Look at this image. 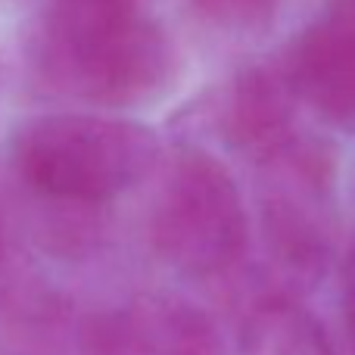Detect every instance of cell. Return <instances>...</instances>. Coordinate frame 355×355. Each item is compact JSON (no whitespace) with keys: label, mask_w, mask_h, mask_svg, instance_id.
I'll return each instance as SVG.
<instances>
[{"label":"cell","mask_w":355,"mask_h":355,"mask_svg":"<svg viewBox=\"0 0 355 355\" xmlns=\"http://www.w3.org/2000/svg\"><path fill=\"white\" fill-rule=\"evenodd\" d=\"M31 60L56 91L103 110H141L168 94L178 50L125 0H53L31 31Z\"/></svg>","instance_id":"6da1fadb"},{"label":"cell","mask_w":355,"mask_h":355,"mask_svg":"<svg viewBox=\"0 0 355 355\" xmlns=\"http://www.w3.org/2000/svg\"><path fill=\"white\" fill-rule=\"evenodd\" d=\"M159 156L153 128L91 112L28 116L10 137V159L25 187L69 206H100L137 187Z\"/></svg>","instance_id":"7a4b0ae2"},{"label":"cell","mask_w":355,"mask_h":355,"mask_svg":"<svg viewBox=\"0 0 355 355\" xmlns=\"http://www.w3.org/2000/svg\"><path fill=\"white\" fill-rule=\"evenodd\" d=\"M259 234L281 296L327 275L337 243V159L324 141L296 135L259 166Z\"/></svg>","instance_id":"3957f363"},{"label":"cell","mask_w":355,"mask_h":355,"mask_svg":"<svg viewBox=\"0 0 355 355\" xmlns=\"http://www.w3.org/2000/svg\"><path fill=\"white\" fill-rule=\"evenodd\" d=\"M150 243L162 262L190 277L225 275L246 256L250 212L212 150H175L150 209Z\"/></svg>","instance_id":"277c9868"},{"label":"cell","mask_w":355,"mask_h":355,"mask_svg":"<svg viewBox=\"0 0 355 355\" xmlns=\"http://www.w3.org/2000/svg\"><path fill=\"white\" fill-rule=\"evenodd\" d=\"M296 106L300 100L281 62H246L181 106L175 131L187 147L206 150V144H221L262 166L300 135Z\"/></svg>","instance_id":"5b68a950"},{"label":"cell","mask_w":355,"mask_h":355,"mask_svg":"<svg viewBox=\"0 0 355 355\" xmlns=\"http://www.w3.org/2000/svg\"><path fill=\"white\" fill-rule=\"evenodd\" d=\"M87 355H225L206 312L187 300L147 293L85 327Z\"/></svg>","instance_id":"8992f818"},{"label":"cell","mask_w":355,"mask_h":355,"mask_svg":"<svg viewBox=\"0 0 355 355\" xmlns=\"http://www.w3.org/2000/svg\"><path fill=\"white\" fill-rule=\"evenodd\" d=\"M277 62L300 106H309L331 128L355 131V25L321 12Z\"/></svg>","instance_id":"52a82bcc"},{"label":"cell","mask_w":355,"mask_h":355,"mask_svg":"<svg viewBox=\"0 0 355 355\" xmlns=\"http://www.w3.org/2000/svg\"><path fill=\"white\" fill-rule=\"evenodd\" d=\"M240 355H334L331 337L296 296H265L246 312L237 340Z\"/></svg>","instance_id":"ba28073f"},{"label":"cell","mask_w":355,"mask_h":355,"mask_svg":"<svg viewBox=\"0 0 355 355\" xmlns=\"http://www.w3.org/2000/svg\"><path fill=\"white\" fill-rule=\"evenodd\" d=\"M187 10L206 31L227 41H259L277 22L281 0H187Z\"/></svg>","instance_id":"9c48e42d"},{"label":"cell","mask_w":355,"mask_h":355,"mask_svg":"<svg viewBox=\"0 0 355 355\" xmlns=\"http://www.w3.org/2000/svg\"><path fill=\"white\" fill-rule=\"evenodd\" d=\"M340 302H343V318L349 327V337L355 340V243L349 246L340 268Z\"/></svg>","instance_id":"30bf717a"},{"label":"cell","mask_w":355,"mask_h":355,"mask_svg":"<svg viewBox=\"0 0 355 355\" xmlns=\"http://www.w3.org/2000/svg\"><path fill=\"white\" fill-rule=\"evenodd\" d=\"M324 16L340 19L346 25H355V0H324Z\"/></svg>","instance_id":"8fae6325"},{"label":"cell","mask_w":355,"mask_h":355,"mask_svg":"<svg viewBox=\"0 0 355 355\" xmlns=\"http://www.w3.org/2000/svg\"><path fill=\"white\" fill-rule=\"evenodd\" d=\"M3 250H6V225H3V215H0V259H3Z\"/></svg>","instance_id":"7c38bea8"},{"label":"cell","mask_w":355,"mask_h":355,"mask_svg":"<svg viewBox=\"0 0 355 355\" xmlns=\"http://www.w3.org/2000/svg\"><path fill=\"white\" fill-rule=\"evenodd\" d=\"M125 3H141V0H125Z\"/></svg>","instance_id":"4fadbf2b"}]
</instances>
